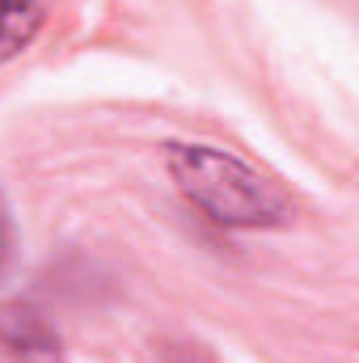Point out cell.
Segmentation results:
<instances>
[{"label":"cell","mask_w":359,"mask_h":363,"mask_svg":"<svg viewBox=\"0 0 359 363\" xmlns=\"http://www.w3.org/2000/svg\"><path fill=\"white\" fill-rule=\"evenodd\" d=\"M47 26V0H0V64L17 60Z\"/></svg>","instance_id":"3"},{"label":"cell","mask_w":359,"mask_h":363,"mask_svg":"<svg viewBox=\"0 0 359 363\" xmlns=\"http://www.w3.org/2000/svg\"><path fill=\"white\" fill-rule=\"evenodd\" d=\"M9 258H13V211H9V199L0 190V279L9 271Z\"/></svg>","instance_id":"4"},{"label":"cell","mask_w":359,"mask_h":363,"mask_svg":"<svg viewBox=\"0 0 359 363\" xmlns=\"http://www.w3.org/2000/svg\"><path fill=\"white\" fill-rule=\"evenodd\" d=\"M0 351L13 363H60L64 338L34 304H4L0 308Z\"/></svg>","instance_id":"2"},{"label":"cell","mask_w":359,"mask_h":363,"mask_svg":"<svg viewBox=\"0 0 359 363\" xmlns=\"http://www.w3.org/2000/svg\"><path fill=\"white\" fill-rule=\"evenodd\" d=\"M165 169L178 194L199 207L220 228H287L296 220V203L287 190L250 161L216 144H165Z\"/></svg>","instance_id":"1"}]
</instances>
